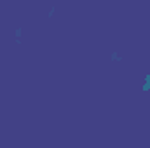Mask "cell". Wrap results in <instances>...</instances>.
I'll return each mask as SVG.
<instances>
[{
  "label": "cell",
  "mask_w": 150,
  "mask_h": 148,
  "mask_svg": "<svg viewBox=\"0 0 150 148\" xmlns=\"http://www.w3.org/2000/svg\"><path fill=\"white\" fill-rule=\"evenodd\" d=\"M150 89V77L147 75V82H145V85H143V91H149Z\"/></svg>",
  "instance_id": "6da1fadb"
}]
</instances>
